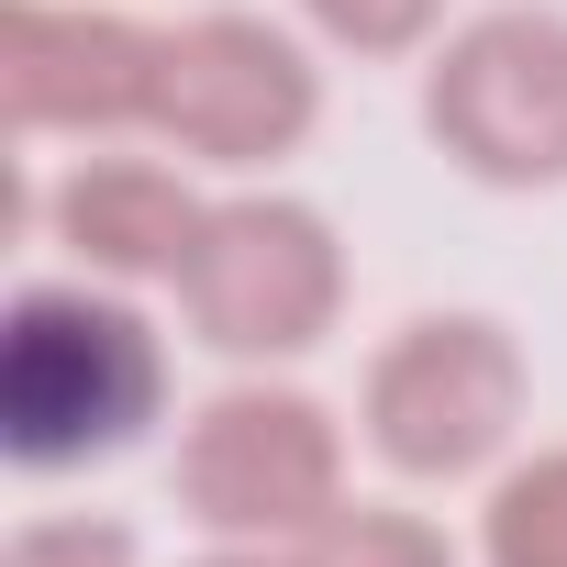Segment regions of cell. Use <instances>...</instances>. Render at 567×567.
I'll use <instances>...</instances> for the list:
<instances>
[{"label": "cell", "mask_w": 567, "mask_h": 567, "mask_svg": "<svg viewBox=\"0 0 567 567\" xmlns=\"http://www.w3.org/2000/svg\"><path fill=\"white\" fill-rule=\"evenodd\" d=\"M167 401V334L90 290V278H45L0 312V445L34 478L123 456Z\"/></svg>", "instance_id": "cell-1"}, {"label": "cell", "mask_w": 567, "mask_h": 567, "mask_svg": "<svg viewBox=\"0 0 567 567\" xmlns=\"http://www.w3.org/2000/svg\"><path fill=\"white\" fill-rule=\"evenodd\" d=\"M178 512L223 545H301L346 512V423L290 379H234L178 434Z\"/></svg>", "instance_id": "cell-2"}, {"label": "cell", "mask_w": 567, "mask_h": 567, "mask_svg": "<svg viewBox=\"0 0 567 567\" xmlns=\"http://www.w3.org/2000/svg\"><path fill=\"white\" fill-rule=\"evenodd\" d=\"M178 301H189V334L212 357H245V368L312 357L346 312V245L290 189L212 200V223H200V245L178 267Z\"/></svg>", "instance_id": "cell-3"}, {"label": "cell", "mask_w": 567, "mask_h": 567, "mask_svg": "<svg viewBox=\"0 0 567 567\" xmlns=\"http://www.w3.org/2000/svg\"><path fill=\"white\" fill-rule=\"evenodd\" d=\"M523 401H534V368H523L512 323L423 312V323H401L368 357V412L357 423H368V445L401 478H478V467L512 456Z\"/></svg>", "instance_id": "cell-4"}, {"label": "cell", "mask_w": 567, "mask_h": 567, "mask_svg": "<svg viewBox=\"0 0 567 567\" xmlns=\"http://www.w3.org/2000/svg\"><path fill=\"white\" fill-rule=\"evenodd\" d=\"M434 145L489 178V189H556L567 178V12L545 0H501V12L456 23L423 79Z\"/></svg>", "instance_id": "cell-5"}, {"label": "cell", "mask_w": 567, "mask_h": 567, "mask_svg": "<svg viewBox=\"0 0 567 567\" xmlns=\"http://www.w3.org/2000/svg\"><path fill=\"white\" fill-rule=\"evenodd\" d=\"M312 123H323V68L267 12H189L167 34L156 134L178 156H200V167H278Z\"/></svg>", "instance_id": "cell-6"}, {"label": "cell", "mask_w": 567, "mask_h": 567, "mask_svg": "<svg viewBox=\"0 0 567 567\" xmlns=\"http://www.w3.org/2000/svg\"><path fill=\"white\" fill-rule=\"evenodd\" d=\"M167 34L101 0H0V112L12 134H134L156 123Z\"/></svg>", "instance_id": "cell-7"}, {"label": "cell", "mask_w": 567, "mask_h": 567, "mask_svg": "<svg viewBox=\"0 0 567 567\" xmlns=\"http://www.w3.org/2000/svg\"><path fill=\"white\" fill-rule=\"evenodd\" d=\"M200 223H212V200L178 167H156V156H79L45 189V234L90 278H178Z\"/></svg>", "instance_id": "cell-8"}, {"label": "cell", "mask_w": 567, "mask_h": 567, "mask_svg": "<svg viewBox=\"0 0 567 567\" xmlns=\"http://www.w3.org/2000/svg\"><path fill=\"white\" fill-rule=\"evenodd\" d=\"M478 567H567V445L501 467L478 512Z\"/></svg>", "instance_id": "cell-9"}, {"label": "cell", "mask_w": 567, "mask_h": 567, "mask_svg": "<svg viewBox=\"0 0 567 567\" xmlns=\"http://www.w3.org/2000/svg\"><path fill=\"white\" fill-rule=\"evenodd\" d=\"M312 567H467L423 512H390V501H346L323 534H301Z\"/></svg>", "instance_id": "cell-10"}, {"label": "cell", "mask_w": 567, "mask_h": 567, "mask_svg": "<svg viewBox=\"0 0 567 567\" xmlns=\"http://www.w3.org/2000/svg\"><path fill=\"white\" fill-rule=\"evenodd\" d=\"M301 23L346 56H412L445 34V0H301Z\"/></svg>", "instance_id": "cell-11"}, {"label": "cell", "mask_w": 567, "mask_h": 567, "mask_svg": "<svg viewBox=\"0 0 567 567\" xmlns=\"http://www.w3.org/2000/svg\"><path fill=\"white\" fill-rule=\"evenodd\" d=\"M0 567H134V534L101 523V512H45L0 545Z\"/></svg>", "instance_id": "cell-12"}, {"label": "cell", "mask_w": 567, "mask_h": 567, "mask_svg": "<svg viewBox=\"0 0 567 567\" xmlns=\"http://www.w3.org/2000/svg\"><path fill=\"white\" fill-rule=\"evenodd\" d=\"M200 567H312V556H301V545H212Z\"/></svg>", "instance_id": "cell-13"}]
</instances>
